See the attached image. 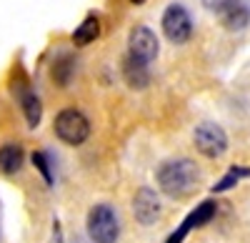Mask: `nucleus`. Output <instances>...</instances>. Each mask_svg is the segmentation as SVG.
Wrapping results in <instances>:
<instances>
[{
	"label": "nucleus",
	"instance_id": "nucleus-10",
	"mask_svg": "<svg viewBox=\"0 0 250 243\" xmlns=\"http://www.w3.org/2000/svg\"><path fill=\"white\" fill-rule=\"evenodd\" d=\"M123 75H125V83L135 90H143L145 86L150 83V73H148V66L140 63L138 58L133 55H125L123 58Z\"/></svg>",
	"mask_w": 250,
	"mask_h": 243
},
{
	"label": "nucleus",
	"instance_id": "nucleus-6",
	"mask_svg": "<svg viewBox=\"0 0 250 243\" xmlns=\"http://www.w3.org/2000/svg\"><path fill=\"white\" fill-rule=\"evenodd\" d=\"M128 45H130V53H128V55L138 58L140 63H145V66L153 63V60L158 58V50H160L158 35H155L148 25H135V28L130 30Z\"/></svg>",
	"mask_w": 250,
	"mask_h": 243
},
{
	"label": "nucleus",
	"instance_id": "nucleus-5",
	"mask_svg": "<svg viewBox=\"0 0 250 243\" xmlns=\"http://www.w3.org/2000/svg\"><path fill=\"white\" fill-rule=\"evenodd\" d=\"M193 140L205 158H220L228 151V135L218 123H200L193 133Z\"/></svg>",
	"mask_w": 250,
	"mask_h": 243
},
{
	"label": "nucleus",
	"instance_id": "nucleus-7",
	"mask_svg": "<svg viewBox=\"0 0 250 243\" xmlns=\"http://www.w3.org/2000/svg\"><path fill=\"white\" fill-rule=\"evenodd\" d=\"M215 211H218L215 200H203L200 206H195V211H190V213L185 216V221L178 226V231H173L165 243H183L185 236L190 233L193 228H200V226L208 223V221H213L215 218Z\"/></svg>",
	"mask_w": 250,
	"mask_h": 243
},
{
	"label": "nucleus",
	"instance_id": "nucleus-15",
	"mask_svg": "<svg viewBox=\"0 0 250 243\" xmlns=\"http://www.w3.org/2000/svg\"><path fill=\"white\" fill-rule=\"evenodd\" d=\"M33 166L40 171V173H43V178H45V183L50 186L53 183V171H50V163H48V155L45 153H33Z\"/></svg>",
	"mask_w": 250,
	"mask_h": 243
},
{
	"label": "nucleus",
	"instance_id": "nucleus-8",
	"mask_svg": "<svg viewBox=\"0 0 250 243\" xmlns=\"http://www.w3.org/2000/svg\"><path fill=\"white\" fill-rule=\"evenodd\" d=\"M133 213H135V218H138V223H143V226L155 223L158 216H160V200H158L155 191L140 188V191L135 193V198H133Z\"/></svg>",
	"mask_w": 250,
	"mask_h": 243
},
{
	"label": "nucleus",
	"instance_id": "nucleus-11",
	"mask_svg": "<svg viewBox=\"0 0 250 243\" xmlns=\"http://www.w3.org/2000/svg\"><path fill=\"white\" fill-rule=\"evenodd\" d=\"M23 148L18 143H5L0 148V173L5 176H15L20 168H23Z\"/></svg>",
	"mask_w": 250,
	"mask_h": 243
},
{
	"label": "nucleus",
	"instance_id": "nucleus-17",
	"mask_svg": "<svg viewBox=\"0 0 250 243\" xmlns=\"http://www.w3.org/2000/svg\"><path fill=\"white\" fill-rule=\"evenodd\" d=\"M130 3H133V5H140V3H145V0H130Z\"/></svg>",
	"mask_w": 250,
	"mask_h": 243
},
{
	"label": "nucleus",
	"instance_id": "nucleus-9",
	"mask_svg": "<svg viewBox=\"0 0 250 243\" xmlns=\"http://www.w3.org/2000/svg\"><path fill=\"white\" fill-rule=\"evenodd\" d=\"M218 13L228 30H243L250 23V10L245 5V0H225Z\"/></svg>",
	"mask_w": 250,
	"mask_h": 243
},
{
	"label": "nucleus",
	"instance_id": "nucleus-4",
	"mask_svg": "<svg viewBox=\"0 0 250 243\" xmlns=\"http://www.w3.org/2000/svg\"><path fill=\"white\" fill-rule=\"evenodd\" d=\"M160 25H163L165 38H168L170 43H175V45L188 43L190 35H193V18L180 3H170L168 8H165Z\"/></svg>",
	"mask_w": 250,
	"mask_h": 243
},
{
	"label": "nucleus",
	"instance_id": "nucleus-16",
	"mask_svg": "<svg viewBox=\"0 0 250 243\" xmlns=\"http://www.w3.org/2000/svg\"><path fill=\"white\" fill-rule=\"evenodd\" d=\"M223 3H225V0H203V5H205V8H210V10H220Z\"/></svg>",
	"mask_w": 250,
	"mask_h": 243
},
{
	"label": "nucleus",
	"instance_id": "nucleus-2",
	"mask_svg": "<svg viewBox=\"0 0 250 243\" xmlns=\"http://www.w3.org/2000/svg\"><path fill=\"white\" fill-rule=\"evenodd\" d=\"M88 236L93 243H115L120 236L118 216L108 203H98L88 211Z\"/></svg>",
	"mask_w": 250,
	"mask_h": 243
},
{
	"label": "nucleus",
	"instance_id": "nucleus-3",
	"mask_svg": "<svg viewBox=\"0 0 250 243\" xmlns=\"http://www.w3.org/2000/svg\"><path fill=\"white\" fill-rule=\"evenodd\" d=\"M55 135L62 140V143H68V146H80V143H85V138L90 135V123H88V118L83 115L80 110L75 108H65V110H60L55 115Z\"/></svg>",
	"mask_w": 250,
	"mask_h": 243
},
{
	"label": "nucleus",
	"instance_id": "nucleus-12",
	"mask_svg": "<svg viewBox=\"0 0 250 243\" xmlns=\"http://www.w3.org/2000/svg\"><path fill=\"white\" fill-rule=\"evenodd\" d=\"M100 35V20L95 15H88L73 33V45H88Z\"/></svg>",
	"mask_w": 250,
	"mask_h": 243
},
{
	"label": "nucleus",
	"instance_id": "nucleus-14",
	"mask_svg": "<svg viewBox=\"0 0 250 243\" xmlns=\"http://www.w3.org/2000/svg\"><path fill=\"white\" fill-rule=\"evenodd\" d=\"M240 178H250V168H240V166H233L230 171H228L223 176V180H218V183L213 186V193H223L228 188H233Z\"/></svg>",
	"mask_w": 250,
	"mask_h": 243
},
{
	"label": "nucleus",
	"instance_id": "nucleus-1",
	"mask_svg": "<svg viewBox=\"0 0 250 243\" xmlns=\"http://www.w3.org/2000/svg\"><path fill=\"white\" fill-rule=\"evenodd\" d=\"M200 183V171L193 160L188 158H175L165 160L158 168V186L165 196L170 198H185L190 196Z\"/></svg>",
	"mask_w": 250,
	"mask_h": 243
},
{
	"label": "nucleus",
	"instance_id": "nucleus-13",
	"mask_svg": "<svg viewBox=\"0 0 250 243\" xmlns=\"http://www.w3.org/2000/svg\"><path fill=\"white\" fill-rule=\"evenodd\" d=\"M20 106H23V113H25V120L30 128H38L40 118H43V106H40V98L33 93V90H25L23 98H20Z\"/></svg>",
	"mask_w": 250,
	"mask_h": 243
}]
</instances>
